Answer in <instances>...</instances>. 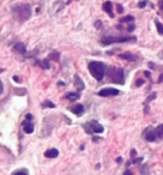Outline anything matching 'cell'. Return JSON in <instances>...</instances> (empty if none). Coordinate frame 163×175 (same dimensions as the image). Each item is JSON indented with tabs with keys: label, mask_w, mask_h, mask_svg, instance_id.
Here are the masks:
<instances>
[{
	"label": "cell",
	"mask_w": 163,
	"mask_h": 175,
	"mask_svg": "<svg viewBox=\"0 0 163 175\" xmlns=\"http://www.w3.org/2000/svg\"><path fill=\"white\" fill-rule=\"evenodd\" d=\"M11 13L17 22L24 23L31 17V6L25 2L16 4L11 7Z\"/></svg>",
	"instance_id": "1"
},
{
	"label": "cell",
	"mask_w": 163,
	"mask_h": 175,
	"mask_svg": "<svg viewBox=\"0 0 163 175\" xmlns=\"http://www.w3.org/2000/svg\"><path fill=\"white\" fill-rule=\"evenodd\" d=\"M88 70L90 72V75L94 77L96 80L101 82L103 79V77L106 76L107 72V65L102 61H90L88 64Z\"/></svg>",
	"instance_id": "2"
},
{
	"label": "cell",
	"mask_w": 163,
	"mask_h": 175,
	"mask_svg": "<svg viewBox=\"0 0 163 175\" xmlns=\"http://www.w3.org/2000/svg\"><path fill=\"white\" fill-rule=\"evenodd\" d=\"M106 76H107L109 82H112V83L120 84V85L125 84V73H124V70L120 68V67H116V66L107 67Z\"/></svg>",
	"instance_id": "3"
},
{
	"label": "cell",
	"mask_w": 163,
	"mask_h": 175,
	"mask_svg": "<svg viewBox=\"0 0 163 175\" xmlns=\"http://www.w3.org/2000/svg\"><path fill=\"white\" fill-rule=\"evenodd\" d=\"M136 36H103L100 40L102 46H109L113 43H126V42H136Z\"/></svg>",
	"instance_id": "4"
},
{
	"label": "cell",
	"mask_w": 163,
	"mask_h": 175,
	"mask_svg": "<svg viewBox=\"0 0 163 175\" xmlns=\"http://www.w3.org/2000/svg\"><path fill=\"white\" fill-rule=\"evenodd\" d=\"M83 128L88 134H96V133H102L104 131V127L97 120H90L85 122L83 125Z\"/></svg>",
	"instance_id": "5"
},
{
	"label": "cell",
	"mask_w": 163,
	"mask_h": 175,
	"mask_svg": "<svg viewBox=\"0 0 163 175\" xmlns=\"http://www.w3.org/2000/svg\"><path fill=\"white\" fill-rule=\"evenodd\" d=\"M12 51L16 53V54L22 55L24 59H36L35 58V53H28L26 51V47L23 42H17L12 46Z\"/></svg>",
	"instance_id": "6"
},
{
	"label": "cell",
	"mask_w": 163,
	"mask_h": 175,
	"mask_svg": "<svg viewBox=\"0 0 163 175\" xmlns=\"http://www.w3.org/2000/svg\"><path fill=\"white\" fill-rule=\"evenodd\" d=\"M53 116H47L44 118L43 124H42V132H41V136L42 137H48L51 133H52V130L54 127V121L52 120Z\"/></svg>",
	"instance_id": "7"
},
{
	"label": "cell",
	"mask_w": 163,
	"mask_h": 175,
	"mask_svg": "<svg viewBox=\"0 0 163 175\" xmlns=\"http://www.w3.org/2000/svg\"><path fill=\"white\" fill-rule=\"evenodd\" d=\"M120 91L118 89H115V88H103V89H101L100 91L97 92L98 96H101V97H109V96H116V95H119Z\"/></svg>",
	"instance_id": "8"
},
{
	"label": "cell",
	"mask_w": 163,
	"mask_h": 175,
	"mask_svg": "<svg viewBox=\"0 0 163 175\" xmlns=\"http://www.w3.org/2000/svg\"><path fill=\"white\" fill-rule=\"evenodd\" d=\"M143 137H144V139L146 140V142H155L156 139H157V136H156V131H155V128L151 127V126H149V127H146L144 132H143Z\"/></svg>",
	"instance_id": "9"
},
{
	"label": "cell",
	"mask_w": 163,
	"mask_h": 175,
	"mask_svg": "<svg viewBox=\"0 0 163 175\" xmlns=\"http://www.w3.org/2000/svg\"><path fill=\"white\" fill-rule=\"evenodd\" d=\"M22 128L24 133H26V134H31L35 130V125H34V122L31 120H26V119H24L22 121Z\"/></svg>",
	"instance_id": "10"
},
{
	"label": "cell",
	"mask_w": 163,
	"mask_h": 175,
	"mask_svg": "<svg viewBox=\"0 0 163 175\" xmlns=\"http://www.w3.org/2000/svg\"><path fill=\"white\" fill-rule=\"evenodd\" d=\"M68 109H70V112H72L76 116H82V115L84 114V112H85L84 106H83V104H80V103H77V104H75V106L68 107Z\"/></svg>",
	"instance_id": "11"
},
{
	"label": "cell",
	"mask_w": 163,
	"mask_h": 175,
	"mask_svg": "<svg viewBox=\"0 0 163 175\" xmlns=\"http://www.w3.org/2000/svg\"><path fill=\"white\" fill-rule=\"evenodd\" d=\"M73 84H75V88H76V90H78V92L85 89V84H84L83 79H82L80 77L78 76V75H75V82H73Z\"/></svg>",
	"instance_id": "12"
},
{
	"label": "cell",
	"mask_w": 163,
	"mask_h": 175,
	"mask_svg": "<svg viewBox=\"0 0 163 175\" xmlns=\"http://www.w3.org/2000/svg\"><path fill=\"white\" fill-rule=\"evenodd\" d=\"M102 9H103V11L106 12L110 18H114V13H113V4H112L110 1H106V2H103Z\"/></svg>",
	"instance_id": "13"
},
{
	"label": "cell",
	"mask_w": 163,
	"mask_h": 175,
	"mask_svg": "<svg viewBox=\"0 0 163 175\" xmlns=\"http://www.w3.org/2000/svg\"><path fill=\"white\" fill-rule=\"evenodd\" d=\"M35 60V65L40 66L43 70H49L51 68V64H49V59H44V60H39V59H34Z\"/></svg>",
	"instance_id": "14"
},
{
	"label": "cell",
	"mask_w": 163,
	"mask_h": 175,
	"mask_svg": "<svg viewBox=\"0 0 163 175\" xmlns=\"http://www.w3.org/2000/svg\"><path fill=\"white\" fill-rule=\"evenodd\" d=\"M44 156H46L47 158H55V157H58V156H59V150H58V149H55V148L48 149V150H46V151H44Z\"/></svg>",
	"instance_id": "15"
},
{
	"label": "cell",
	"mask_w": 163,
	"mask_h": 175,
	"mask_svg": "<svg viewBox=\"0 0 163 175\" xmlns=\"http://www.w3.org/2000/svg\"><path fill=\"white\" fill-rule=\"evenodd\" d=\"M119 58L122 59V60H127V61H136L137 60V56L131 53H122V54H119Z\"/></svg>",
	"instance_id": "16"
},
{
	"label": "cell",
	"mask_w": 163,
	"mask_h": 175,
	"mask_svg": "<svg viewBox=\"0 0 163 175\" xmlns=\"http://www.w3.org/2000/svg\"><path fill=\"white\" fill-rule=\"evenodd\" d=\"M66 100H68V101H77V100H79L80 97V94L79 92H67L65 94V96H64Z\"/></svg>",
	"instance_id": "17"
},
{
	"label": "cell",
	"mask_w": 163,
	"mask_h": 175,
	"mask_svg": "<svg viewBox=\"0 0 163 175\" xmlns=\"http://www.w3.org/2000/svg\"><path fill=\"white\" fill-rule=\"evenodd\" d=\"M156 96H157V94H156V92H152L151 95H150V96L146 99V101L144 102V106H145V113H146V114L149 113V103L151 102L152 100L156 99Z\"/></svg>",
	"instance_id": "18"
},
{
	"label": "cell",
	"mask_w": 163,
	"mask_h": 175,
	"mask_svg": "<svg viewBox=\"0 0 163 175\" xmlns=\"http://www.w3.org/2000/svg\"><path fill=\"white\" fill-rule=\"evenodd\" d=\"M48 59L58 63V61H59V59H60V53H59V52H56V51H53V52H51V53H49Z\"/></svg>",
	"instance_id": "19"
},
{
	"label": "cell",
	"mask_w": 163,
	"mask_h": 175,
	"mask_svg": "<svg viewBox=\"0 0 163 175\" xmlns=\"http://www.w3.org/2000/svg\"><path fill=\"white\" fill-rule=\"evenodd\" d=\"M41 107L42 108H55V103H53L52 101H49V100H46L44 102H42V104H41Z\"/></svg>",
	"instance_id": "20"
},
{
	"label": "cell",
	"mask_w": 163,
	"mask_h": 175,
	"mask_svg": "<svg viewBox=\"0 0 163 175\" xmlns=\"http://www.w3.org/2000/svg\"><path fill=\"white\" fill-rule=\"evenodd\" d=\"M155 131H156V136H157V138H163V124L162 125H160V126H157L156 128H155Z\"/></svg>",
	"instance_id": "21"
},
{
	"label": "cell",
	"mask_w": 163,
	"mask_h": 175,
	"mask_svg": "<svg viewBox=\"0 0 163 175\" xmlns=\"http://www.w3.org/2000/svg\"><path fill=\"white\" fill-rule=\"evenodd\" d=\"M134 22V17L133 16H126L120 18V23H133Z\"/></svg>",
	"instance_id": "22"
},
{
	"label": "cell",
	"mask_w": 163,
	"mask_h": 175,
	"mask_svg": "<svg viewBox=\"0 0 163 175\" xmlns=\"http://www.w3.org/2000/svg\"><path fill=\"white\" fill-rule=\"evenodd\" d=\"M141 174L149 175V165L148 164H141Z\"/></svg>",
	"instance_id": "23"
},
{
	"label": "cell",
	"mask_w": 163,
	"mask_h": 175,
	"mask_svg": "<svg viewBox=\"0 0 163 175\" xmlns=\"http://www.w3.org/2000/svg\"><path fill=\"white\" fill-rule=\"evenodd\" d=\"M12 175H29V172H28V169H25V168H22V169H18V170H16L14 173Z\"/></svg>",
	"instance_id": "24"
},
{
	"label": "cell",
	"mask_w": 163,
	"mask_h": 175,
	"mask_svg": "<svg viewBox=\"0 0 163 175\" xmlns=\"http://www.w3.org/2000/svg\"><path fill=\"white\" fill-rule=\"evenodd\" d=\"M155 25H156V28H157V31H158V34H161V35H163V24L162 23H160V21H155Z\"/></svg>",
	"instance_id": "25"
},
{
	"label": "cell",
	"mask_w": 163,
	"mask_h": 175,
	"mask_svg": "<svg viewBox=\"0 0 163 175\" xmlns=\"http://www.w3.org/2000/svg\"><path fill=\"white\" fill-rule=\"evenodd\" d=\"M146 4H148V1H146V0L139 1V4H138V7H139V9H144V7L146 6Z\"/></svg>",
	"instance_id": "26"
},
{
	"label": "cell",
	"mask_w": 163,
	"mask_h": 175,
	"mask_svg": "<svg viewBox=\"0 0 163 175\" xmlns=\"http://www.w3.org/2000/svg\"><path fill=\"white\" fill-rule=\"evenodd\" d=\"M134 29H136V25H134L133 23H131L130 25L127 26V31H128V33H132V31H133Z\"/></svg>",
	"instance_id": "27"
},
{
	"label": "cell",
	"mask_w": 163,
	"mask_h": 175,
	"mask_svg": "<svg viewBox=\"0 0 163 175\" xmlns=\"http://www.w3.org/2000/svg\"><path fill=\"white\" fill-rule=\"evenodd\" d=\"M144 79H137V82H136V87L137 88H139V87H141L143 84H144Z\"/></svg>",
	"instance_id": "28"
},
{
	"label": "cell",
	"mask_w": 163,
	"mask_h": 175,
	"mask_svg": "<svg viewBox=\"0 0 163 175\" xmlns=\"http://www.w3.org/2000/svg\"><path fill=\"white\" fill-rule=\"evenodd\" d=\"M95 26H96V29H102V22L101 21H96L95 22Z\"/></svg>",
	"instance_id": "29"
},
{
	"label": "cell",
	"mask_w": 163,
	"mask_h": 175,
	"mask_svg": "<svg viewBox=\"0 0 163 175\" xmlns=\"http://www.w3.org/2000/svg\"><path fill=\"white\" fill-rule=\"evenodd\" d=\"M116 9H118V12H119V13H122V12H124V7H122L120 4H116Z\"/></svg>",
	"instance_id": "30"
},
{
	"label": "cell",
	"mask_w": 163,
	"mask_h": 175,
	"mask_svg": "<svg viewBox=\"0 0 163 175\" xmlns=\"http://www.w3.org/2000/svg\"><path fill=\"white\" fill-rule=\"evenodd\" d=\"M137 156V151H136V149H132L131 150V158H134Z\"/></svg>",
	"instance_id": "31"
},
{
	"label": "cell",
	"mask_w": 163,
	"mask_h": 175,
	"mask_svg": "<svg viewBox=\"0 0 163 175\" xmlns=\"http://www.w3.org/2000/svg\"><path fill=\"white\" fill-rule=\"evenodd\" d=\"M33 114H30V113H28V114H26V115H25V119H26V120H31L33 121Z\"/></svg>",
	"instance_id": "32"
},
{
	"label": "cell",
	"mask_w": 163,
	"mask_h": 175,
	"mask_svg": "<svg viewBox=\"0 0 163 175\" xmlns=\"http://www.w3.org/2000/svg\"><path fill=\"white\" fill-rule=\"evenodd\" d=\"M13 80H14L16 83H21V82H22V80H21V78H19L18 76H13Z\"/></svg>",
	"instance_id": "33"
},
{
	"label": "cell",
	"mask_w": 163,
	"mask_h": 175,
	"mask_svg": "<svg viewBox=\"0 0 163 175\" xmlns=\"http://www.w3.org/2000/svg\"><path fill=\"white\" fill-rule=\"evenodd\" d=\"M122 175H134L133 174V173H132V172H131L130 169H128V168H127V169H126V170H125V173H124V174Z\"/></svg>",
	"instance_id": "34"
},
{
	"label": "cell",
	"mask_w": 163,
	"mask_h": 175,
	"mask_svg": "<svg viewBox=\"0 0 163 175\" xmlns=\"http://www.w3.org/2000/svg\"><path fill=\"white\" fill-rule=\"evenodd\" d=\"M4 92V84H2V82L0 80V95Z\"/></svg>",
	"instance_id": "35"
},
{
	"label": "cell",
	"mask_w": 163,
	"mask_h": 175,
	"mask_svg": "<svg viewBox=\"0 0 163 175\" xmlns=\"http://www.w3.org/2000/svg\"><path fill=\"white\" fill-rule=\"evenodd\" d=\"M144 76L146 77V78H150V77H151V73H150L149 71H144Z\"/></svg>",
	"instance_id": "36"
},
{
	"label": "cell",
	"mask_w": 163,
	"mask_h": 175,
	"mask_svg": "<svg viewBox=\"0 0 163 175\" xmlns=\"http://www.w3.org/2000/svg\"><path fill=\"white\" fill-rule=\"evenodd\" d=\"M158 7H160L161 10H163V0H160V1H158Z\"/></svg>",
	"instance_id": "37"
},
{
	"label": "cell",
	"mask_w": 163,
	"mask_h": 175,
	"mask_svg": "<svg viewBox=\"0 0 163 175\" xmlns=\"http://www.w3.org/2000/svg\"><path fill=\"white\" fill-rule=\"evenodd\" d=\"M149 67L152 68V70H155V68H156V65H155L153 63H149Z\"/></svg>",
	"instance_id": "38"
},
{
	"label": "cell",
	"mask_w": 163,
	"mask_h": 175,
	"mask_svg": "<svg viewBox=\"0 0 163 175\" xmlns=\"http://www.w3.org/2000/svg\"><path fill=\"white\" fill-rule=\"evenodd\" d=\"M116 162H118V163H122V162H124L122 157H118V158H116Z\"/></svg>",
	"instance_id": "39"
},
{
	"label": "cell",
	"mask_w": 163,
	"mask_h": 175,
	"mask_svg": "<svg viewBox=\"0 0 163 175\" xmlns=\"http://www.w3.org/2000/svg\"><path fill=\"white\" fill-rule=\"evenodd\" d=\"M92 140H94V142H98V140H100V137H95V136H94V137H92Z\"/></svg>",
	"instance_id": "40"
},
{
	"label": "cell",
	"mask_w": 163,
	"mask_h": 175,
	"mask_svg": "<svg viewBox=\"0 0 163 175\" xmlns=\"http://www.w3.org/2000/svg\"><path fill=\"white\" fill-rule=\"evenodd\" d=\"M158 58H160V59H163V51H161V52L158 53Z\"/></svg>",
	"instance_id": "41"
},
{
	"label": "cell",
	"mask_w": 163,
	"mask_h": 175,
	"mask_svg": "<svg viewBox=\"0 0 163 175\" xmlns=\"http://www.w3.org/2000/svg\"><path fill=\"white\" fill-rule=\"evenodd\" d=\"M161 82H163V75H161L160 78H158V83H161Z\"/></svg>",
	"instance_id": "42"
},
{
	"label": "cell",
	"mask_w": 163,
	"mask_h": 175,
	"mask_svg": "<svg viewBox=\"0 0 163 175\" xmlns=\"http://www.w3.org/2000/svg\"><path fill=\"white\" fill-rule=\"evenodd\" d=\"M1 72H4V70H2V68H1V70H0V73H1Z\"/></svg>",
	"instance_id": "43"
}]
</instances>
